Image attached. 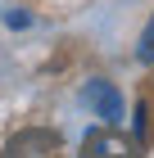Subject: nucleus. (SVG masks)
I'll use <instances>...</instances> for the list:
<instances>
[{"label": "nucleus", "mask_w": 154, "mask_h": 158, "mask_svg": "<svg viewBox=\"0 0 154 158\" xmlns=\"http://www.w3.org/2000/svg\"><path fill=\"white\" fill-rule=\"evenodd\" d=\"M145 131H150V104H141V109H136V135L145 140Z\"/></svg>", "instance_id": "obj_4"}, {"label": "nucleus", "mask_w": 154, "mask_h": 158, "mask_svg": "<svg viewBox=\"0 0 154 158\" xmlns=\"http://www.w3.org/2000/svg\"><path fill=\"white\" fill-rule=\"evenodd\" d=\"M86 158H131V149H127V140H122V135H113V131H95L91 140H86Z\"/></svg>", "instance_id": "obj_2"}, {"label": "nucleus", "mask_w": 154, "mask_h": 158, "mask_svg": "<svg viewBox=\"0 0 154 158\" xmlns=\"http://www.w3.org/2000/svg\"><path fill=\"white\" fill-rule=\"evenodd\" d=\"M86 104H91L100 118H109V122L122 118V95H118L109 81H91V86H86Z\"/></svg>", "instance_id": "obj_1"}, {"label": "nucleus", "mask_w": 154, "mask_h": 158, "mask_svg": "<svg viewBox=\"0 0 154 158\" xmlns=\"http://www.w3.org/2000/svg\"><path fill=\"white\" fill-rule=\"evenodd\" d=\"M141 59H145V63H154V18L145 23V36H141Z\"/></svg>", "instance_id": "obj_3"}]
</instances>
